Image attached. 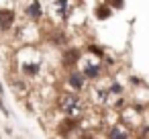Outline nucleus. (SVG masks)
I'll return each mask as SVG.
<instances>
[{
	"mask_svg": "<svg viewBox=\"0 0 149 139\" xmlns=\"http://www.w3.org/2000/svg\"><path fill=\"white\" fill-rule=\"evenodd\" d=\"M106 137H108V139H131V133H129V129H125L123 125H114V127L108 129Z\"/></svg>",
	"mask_w": 149,
	"mask_h": 139,
	"instance_id": "9b49d317",
	"label": "nucleus"
},
{
	"mask_svg": "<svg viewBox=\"0 0 149 139\" xmlns=\"http://www.w3.org/2000/svg\"><path fill=\"white\" fill-rule=\"evenodd\" d=\"M76 2H84V0H76Z\"/></svg>",
	"mask_w": 149,
	"mask_h": 139,
	"instance_id": "412c9836",
	"label": "nucleus"
},
{
	"mask_svg": "<svg viewBox=\"0 0 149 139\" xmlns=\"http://www.w3.org/2000/svg\"><path fill=\"white\" fill-rule=\"evenodd\" d=\"M41 70H43V64H41L39 59H23V61L19 64V72H21L25 78H29V80L39 78V76H41Z\"/></svg>",
	"mask_w": 149,
	"mask_h": 139,
	"instance_id": "20e7f679",
	"label": "nucleus"
},
{
	"mask_svg": "<svg viewBox=\"0 0 149 139\" xmlns=\"http://www.w3.org/2000/svg\"><path fill=\"white\" fill-rule=\"evenodd\" d=\"M17 25V10L15 8H0V33H8Z\"/></svg>",
	"mask_w": 149,
	"mask_h": 139,
	"instance_id": "423d86ee",
	"label": "nucleus"
},
{
	"mask_svg": "<svg viewBox=\"0 0 149 139\" xmlns=\"http://www.w3.org/2000/svg\"><path fill=\"white\" fill-rule=\"evenodd\" d=\"M65 84L70 86V90H74V92H82L84 88H86V78H84V74L80 72V70H70L68 72V76H65Z\"/></svg>",
	"mask_w": 149,
	"mask_h": 139,
	"instance_id": "0eeeda50",
	"label": "nucleus"
},
{
	"mask_svg": "<svg viewBox=\"0 0 149 139\" xmlns=\"http://www.w3.org/2000/svg\"><path fill=\"white\" fill-rule=\"evenodd\" d=\"M127 104V100L123 98V96H116V100H114V108H123Z\"/></svg>",
	"mask_w": 149,
	"mask_h": 139,
	"instance_id": "a211bd4d",
	"label": "nucleus"
},
{
	"mask_svg": "<svg viewBox=\"0 0 149 139\" xmlns=\"http://www.w3.org/2000/svg\"><path fill=\"white\" fill-rule=\"evenodd\" d=\"M23 13H25V19L29 23H41L45 17V6L41 0H27Z\"/></svg>",
	"mask_w": 149,
	"mask_h": 139,
	"instance_id": "f03ea898",
	"label": "nucleus"
},
{
	"mask_svg": "<svg viewBox=\"0 0 149 139\" xmlns=\"http://www.w3.org/2000/svg\"><path fill=\"white\" fill-rule=\"evenodd\" d=\"M96 100L102 102V104H106V102L110 100V92H108V88H100V86H96Z\"/></svg>",
	"mask_w": 149,
	"mask_h": 139,
	"instance_id": "4468645a",
	"label": "nucleus"
},
{
	"mask_svg": "<svg viewBox=\"0 0 149 139\" xmlns=\"http://www.w3.org/2000/svg\"><path fill=\"white\" fill-rule=\"evenodd\" d=\"M106 4H108V6H112V8H123V6H125L123 0H108Z\"/></svg>",
	"mask_w": 149,
	"mask_h": 139,
	"instance_id": "f3484780",
	"label": "nucleus"
},
{
	"mask_svg": "<svg viewBox=\"0 0 149 139\" xmlns=\"http://www.w3.org/2000/svg\"><path fill=\"white\" fill-rule=\"evenodd\" d=\"M80 64H82L80 72L84 74V78H86V80H98V78L102 76V64L92 61V59H86V61H82V59H80Z\"/></svg>",
	"mask_w": 149,
	"mask_h": 139,
	"instance_id": "6e6552de",
	"label": "nucleus"
},
{
	"mask_svg": "<svg viewBox=\"0 0 149 139\" xmlns=\"http://www.w3.org/2000/svg\"><path fill=\"white\" fill-rule=\"evenodd\" d=\"M4 92V88H2V82H0V94H2Z\"/></svg>",
	"mask_w": 149,
	"mask_h": 139,
	"instance_id": "aec40b11",
	"label": "nucleus"
},
{
	"mask_svg": "<svg viewBox=\"0 0 149 139\" xmlns=\"http://www.w3.org/2000/svg\"><path fill=\"white\" fill-rule=\"evenodd\" d=\"M51 15L59 21H70L74 15V0H51Z\"/></svg>",
	"mask_w": 149,
	"mask_h": 139,
	"instance_id": "7ed1b4c3",
	"label": "nucleus"
},
{
	"mask_svg": "<svg viewBox=\"0 0 149 139\" xmlns=\"http://www.w3.org/2000/svg\"><path fill=\"white\" fill-rule=\"evenodd\" d=\"M86 53L96 55V57H100V59H104V57H106V51H104L100 45H94V43H88V45H86Z\"/></svg>",
	"mask_w": 149,
	"mask_h": 139,
	"instance_id": "ddd939ff",
	"label": "nucleus"
},
{
	"mask_svg": "<svg viewBox=\"0 0 149 139\" xmlns=\"http://www.w3.org/2000/svg\"><path fill=\"white\" fill-rule=\"evenodd\" d=\"M47 39H49V43H53L55 47H68V35H65V31H61V29H51L49 35H47Z\"/></svg>",
	"mask_w": 149,
	"mask_h": 139,
	"instance_id": "9d476101",
	"label": "nucleus"
},
{
	"mask_svg": "<svg viewBox=\"0 0 149 139\" xmlns=\"http://www.w3.org/2000/svg\"><path fill=\"white\" fill-rule=\"evenodd\" d=\"M82 139H96V137H94L92 133H84V135H82Z\"/></svg>",
	"mask_w": 149,
	"mask_h": 139,
	"instance_id": "6ab92c4d",
	"label": "nucleus"
},
{
	"mask_svg": "<svg viewBox=\"0 0 149 139\" xmlns=\"http://www.w3.org/2000/svg\"><path fill=\"white\" fill-rule=\"evenodd\" d=\"M78 121H80V119L63 117V119L57 123V127H55L57 135H59V137H70L72 133H76V131H78V127H80V123H78Z\"/></svg>",
	"mask_w": 149,
	"mask_h": 139,
	"instance_id": "1a4fd4ad",
	"label": "nucleus"
},
{
	"mask_svg": "<svg viewBox=\"0 0 149 139\" xmlns=\"http://www.w3.org/2000/svg\"><path fill=\"white\" fill-rule=\"evenodd\" d=\"M13 88H15V92H17V94H19V92H21V94H25V92H27V82L19 78V80H15V82H13Z\"/></svg>",
	"mask_w": 149,
	"mask_h": 139,
	"instance_id": "2eb2a0df",
	"label": "nucleus"
},
{
	"mask_svg": "<svg viewBox=\"0 0 149 139\" xmlns=\"http://www.w3.org/2000/svg\"><path fill=\"white\" fill-rule=\"evenodd\" d=\"M108 92H110V94H114V96H118V94H123V86H120L118 82H112V84H110V88H108Z\"/></svg>",
	"mask_w": 149,
	"mask_h": 139,
	"instance_id": "dca6fc26",
	"label": "nucleus"
},
{
	"mask_svg": "<svg viewBox=\"0 0 149 139\" xmlns=\"http://www.w3.org/2000/svg\"><path fill=\"white\" fill-rule=\"evenodd\" d=\"M80 59H82V51L78 47H63V53H61V66L65 70H74L76 66H80Z\"/></svg>",
	"mask_w": 149,
	"mask_h": 139,
	"instance_id": "39448f33",
	"label": "nucleus"
},
{
	"mask_svg": "<svg viewBox=\"0 0 149 139\" xmlns=\"http://www.w3.org/2000/svg\"><path fill=\"white\" fill-rule=\"evenodd\" d=\"M57 108L65 115V117H74L80 119L86 115V100L80 96V92H61L57 96Z\"/></svg>",
	"mask_w": 149,
	"mask_h": 139,
	"instance_id": "f257e3e1",
	"label": "nucleus"
},
{
	"mask_svg": "<svg viewBox=\"0 0 149 139\" xmlns=\"http://www.w3.org/2000/svg\"><path fill=\"white\" fill-rule=\"evenodd\" d=\"M94 15H96V19H98V21H108V19L112 17V8H110L106 2H102V4H98V6H96Z\"/></svg>",
	"mask_w": 149,
	"mask_h": 139,
	"instance_id": "f8f14e48",
	"label": "nucleus"
}]
</instances>
